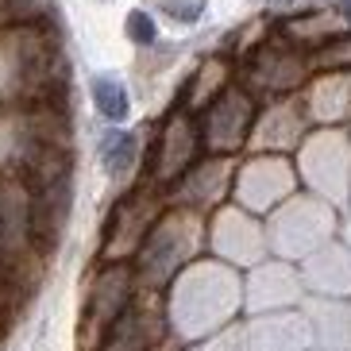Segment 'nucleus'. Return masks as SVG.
Listing matches in <instances>:
<instances>
[{
  "label": "nucleus",
  "mask_w": 351,
  "mask_h": 351,
  "mask_svg": "<svg viewBox=\"0 0 351 351\" xmlns=\"http://www.w3.org/2000/svg\"><path fill=\"white\" fill-rule=\"evenodd\" d=\"M89 89H93V104H97V112H101L104 120H112V124L128 120V112H132V97H128V89H124L120 77H112V73H97Z\"/></svg>",
  "instance_id": "nucleus-3"
},
{
  "label": "nucleus",
  "mask_w": 351,
  "mask_h": 351,
  "mask_svg": "<svg viewBox=\"0 0 351 351\" xmlns=\"http://www.w3.org/2000/svg\"><path fill=\"white\" fill-rule=\"evenodd\" d=\"M128 39L147 47V43H155V20L147 16V12H132L128 16Z\"/></svg>",
  "instance_id": "nucleus-5"
},
{
  "label": "nucleus",
  "mask_w": 351,
  "mask_h": 351,
  "mask_svg": "<svg viewBox=\"0 0 351 351\" xmlns=\"http://www.w3.org/2000/svg\"><path fill=\"white\" fill-rule=\"evenodd\" d=\"M162 332V320L143 301H128V309L116 317V324L104 336V351H147Z\"/></svg>",
  "instance_id": "nucleus-2"
},
{
  "label": "nucleus",
  "mask_w": 351,
  "mask_h": 351,
  "mask_svg": "<svg viewBox=\"0 0 351 351\" xmlns=\"http://www.w3.org/2000/svg\"><path fill=\"white\" fill-rule=\"evenodd\" d=\"M101 162L108 174H128L135 162V135L132 132H108L101 139Z\"/></svg>",
  "instance_id": "nucleus-4"
},
{
  "label": "nucleus",
  "mask_w": 351,
  "mask_h": 351,
  "mask_svg": "<svg viewBox=\"0 0 351 351\" xmlns=\"http://www.w3.org/2000/svg\"><path fill=\"white\" fill-rule=\"evenodd\" d=\"M128 301H132V274L128 267H108L101 274L93 289V301H89V309H85V336L82 340L93 348L101 336H108V328L116 324V317L128 309Z\"/></svg>",
  "instance_id": "nucleus-1"
},
{
  "label": "nucleus",
  "mask_w": 351,
  "mask_h": 351,
  "mask_svg": "<svg viewBox=\"0 0 351 351\" xmlns=\"http://www.w3.org/2000/svg\"><path fill=\"white\" fill-rule=\"evenodd\" d=\"M332 4H336V12H340L343 20H351V0H332Z\"/></svg>",
  "instance_id": "nucleus-6"
}]
</instances>
